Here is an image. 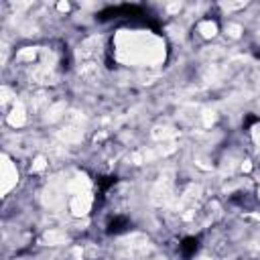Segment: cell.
<instances>
[{"instance_id":"obj_1","label":"cell","mask_w":260,"mask_h":260,"mask_svg":"<svg viewBox=\"0 0 260 260\" xmlns=\"http://www.w3.org/2000/svg\"><path fill=\"white\" fill-rule=\"evenodd\" d=\"M128 228H130V219H128L126 215H114V217L108 221L106 232H108L110 236H118V234L126 232Z\"/></svg>"},{"instance_id":"obj_2","label":"cell","mask_w":260,"mask_h":260,"mask_svg":"<svg viewBox=\"0 0 260 260\" xmlns=\"http://www.w3.org/2000/svg\"><path fill=\"white\" fill-rule=\"evenodd\" d=\"M179 250H181V254H183V258H193L195 254H197V250H199V238H195V236H187V238H183L181 240V244H179Z\"/></svg>"},{"instance_id":"obj_3","label":"cell","mask_w":260,"mask_h":260,"mask_svg":"<svg viewBox=\"0 0 260 260\" xmlns=\"http://www.w3.org/2000/svg\"><path fill=\"white\" fill-rule=\"evenodd\" d=\"M95 183H98V187H100V199H104V195H106V191L116 183V177L114 175H106V177H98L95 179Z\"/></svg>"},{"instance_id":"obj_4","label":"cell","mask_w":260,"mask_h":260,"mask_svg":"<svg viewBox=\"0 0 260 260\" xmlns=\"http://www.w3.org/2000/svg\"><path fill=\"white\" fill-rule=\"evenodd\" d=\"M258 122H260L258 116H254V114H246V118H244V128L248 130L250 126H254V124H258Z\"/></svg>"}]
</instances>
